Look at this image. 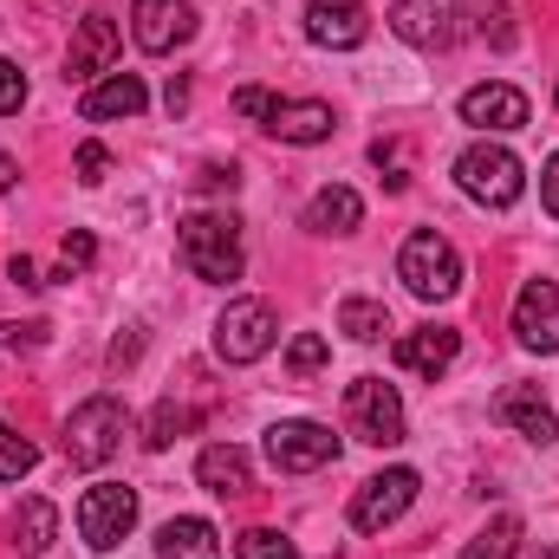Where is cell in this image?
Instances as JSON below:
<instances>
[{
    "label": "cell",
    "instance_id": "f1b7e54d",
    "mask_svg": "<svg viewBox=\"0 0 559 559\" xmlns=\"http://www.w3.org/2000/svg\"><path fill=\"white\" fill-rule=\"evenodd\" d=\"M325 358H332L325 332H299V338L286 345V371H293V378H312V371H325Z\"/></svg>",
    "mask_w": 559,
    "mask_h": 559
},
{
    "label": "cell",
    "instance_id": "ffe728a7",
    "mask_svg": "<svg viewBox=\"0 0 559 559\" xmlns=\"http://www.w3.org/2000/svg\"><path fill=\"white\" fill-rule=\"evenodd\" d=\"M195 481H202L209 495L235 501V495H248V488H254V468H248V455H241L235 442H215V449H202V455H195Z\"/></svg>",
    "mask_w": 559,
    "mask_h": 559
},
{
    "label": "cell",
    "instance_id": "30bf717a",
    "mask_svg": "<svg viewBox=\"0 0 559 559\" xmlns=\"http://www.w3.org/2000/svg\"><path fill=\"white\" fill-rule=\"evenodd\" d=\"M267 462H274L280 475H312V468H325V462H338V436L325 429V423H274L267 429Z\"/></svg>",
    "mask_w": 559,
    "mask_h": 559
},
{
    "label": "cell",
    "instance_id": "e0dca14e",
    "mask_svg": "<svg viewBox=\"0 0 559 559\" xmlns=\"http://www.w3.org/2000/svg\"><path fill=\"white\" fill-rule=\"evenodd\" d=\"M495 417L508 423V429H521L527 442H559V417H554V404L540 397V384H508L501 397H495Z\"/></svg>",
    "mask_w": 559,
    "mask_h": 559
},
{
    "label": "cell",
    "instance_id": "ba28073f",
    "mask_svg": "<svg viewBox=\"0 0 559 559\" xmlns=\"http://www.w3.org/2000/svg\"><path fill=\"white\" fill-rule=\"evenodd\" d=\"M417 468H384V475H371L358 495H352V527L358 534H384L391 521H404L411 514V501H417Z\"/></svg>",
    "mask_w": 559,
    "mask_h": 559
},
{
    "label": "cell",
    "instance_id": "2e32d148",
    "mask_svg": "<svg viewBox=\"0 0 559 559\" xmlns=\"http://www.w3.org/2000/svg\"><path fill=\"white\" fill-rule=\"evenodd\" d=\"M143 105H150V92H143L138 72H105V79L85 85L79 118H85V124H111V118H138Z\"/></svg>",
    "mask_w": 559,
    "mask_h": 559
},
{
    "label": "cell",
    "instance_id": "7402d4cb",
    "mask_svg": "<svg viewBox=\"0 0 559 559\" xmlns=\"http://www.w3.org/2000/svg\"><path fill=\"white\" fill-rule=\"evenodd\" d=\"M156 554L163 559H222V534L202 514H176V521H163Z\"/></svg>",
    "mask_w": 559,
    "mask_h": 559
},
{
    "label": "cell",
    "instance_id": "9a60e30c",
    "mask_svg": "<svg viewBox=\"0 0 559 559\" xmlns=\"http://www.w3.org/2000/svg\"><path fill=\"white\" fill-rule=\"evenodd\" d=\"M111 59H118V20L111 13H85L79 20V33H72V52H66V79H105L111 72Z\"/></svg>",
    "mask_w": 559,
    "mask_h": 559
},
{
    "label": "cell",
    "instance_id": "1f68e13d",
    "mask_svg": "<svg viewBox=\"0 0 559 559\" xmlns=\"http://www.w3.org/2000/svg\"><path fill=\"white\" fill-rule=\"evenodd\" d=\"M274 92H267V85H241V92H235V111H241V118H248V124H261V131H267V118H274Z\"/></svg>",
    "mask_w": 559,
    "mask_h": 559
},
{
    "label": "cell",
    "instance_id": "d590c367",
    "mask_svg": "<svg viewBox=\"0 0 559 559\" xmlns=\"http://www.w3.org/2000/svg\"><path fill=\"white\" fill-rule=\"evenodd\" d=\"M0 345H7V352H39V345H46V325H39V319L20 325V319H13V325H0Z\"/></svg>",
    "mask_w": 559,
    "mask_h": 559
},
{
    "label": "cell",
    "instance_id": "74e56055",
    "mask_svg": "<svg viewBox=\"0 0 559 559\" xmlns=\"http://www.w3.org/2000/svg\"><path fill=\"white\" fill-rule=\"evenodd\" d=\"M540 202H547V215L559 222V150L547 156V169H540Z\"/></svg>",
    "mask_w": 559,
    "mask_h": 559
},
{
    "label": "cell",
    "instance_id": "d4e9b609",
    "mask_svg": "<svg viewBox=\"0 0 559 559\" xmlns=\"http://www.w3.org/2000/svg\"><path fill=\"white\" fill-rule=\"evenodd\" d=\"M514 547H521V514H495V521L462 547V559H514Z\"/></svg>",
    "mask_w": 559,
    "mask_h": 559
},
{
    "label": "cell",
    "instance_id": "44dd1931",
    "mask_svg": "<svg viewBox=\"0 0 559 559\" xmlns=\"http://www.w3.org/2000/svg\"><path fill=\"white\" fill-rule=\"evenodd\" d=\"M358 222H365V202H358V189H345V182H332V189H319V195L306 202V228H312V235H358Z\"/></svg>",
    "mask_w": 559,
    "mask_h": 559
},
{
    "label": "cell",
    "instance_id": "5b68a950",
    "mask_svg": "<svg viewBox=\"0 0 559 559\" xmlns=\"http://www.w3.org/2000/svg\"><path fill=\"white\" fill-rule=\"evenodd\" d=\"M345 429H352L358 442H371V449H397V442H404V397H397V384L358 378V384L345 391Z\"/></svg>",
    "mask_w": 559,
    "mask_h": 559
},
{
    "label": "cell",
    "instance_id": "277c9868",
    "mask_svg": "<svg viewBox=\"0 0 559 559\" xmlns=\"http://www.w3.org/2000/svg\"><path fill=\"white\" fill-rule=\"evenodd\" d=\"M397 280L417 293V299H455L462 293V254H455V241L449 235H436V228H417L411 241H404V254H397Z\"/></svg>",
    "mask_w": 559,
    "mask_h": 559
},
{
    "label": "cell",
    "instance_id": "484cf974",
    "mask_svg": "<svg viewBox=\"0 0 559 559\" xmlns=\"http://www.w3.org/2000/svg\"><path fill=\"white\" fill-rule=\"evenodd\" d=\"M189 423H195V411H189V404H169V397H163V404L150 411V429H143V449H156V455H163V449H169L176 436H189Z\"/></svg>",
    "mask_w": 559,
    "mask_h": 559
},
{
    "label": "cell",
    "instance_id": "3957f363",
    "mask_svg": "<svg viewBox=\"0 0 559 559\" xmlns=\"http://www.w3.org/2000/svg\"><path fill=\"white\" fill-rule=\"evenodd\" d=\"M124 429H131V411H124L118 397H85V404L66 417L59 449H66V462H72V468H105V462L118 455Z\"/></svg>",
    "mask_w": 559,
    "mask_h": 559
},
{
    "label": "cell",
    "instance_id": "7c38bea8",
    "mask_svg": "<svg viewBox=\"0 0 559 559\" xmlns=\"http://www.w3.org/2000/svg\"><path fill=\"white\" fill-rule=\"evenodd\" d=\"M514 338L527 352H559V280H527L514 293Z\"/></svg>",
    "mask_w": 559,
    "mask_h": 559
},
{
    "label": "cell",
    "instance_id": "f35d334b",
    "mask_svg": "<svg viewBox=\"0 0 559 559\" xmlns=\"http://www.w3.org/2000/svg\"><path fill=\"white\" fill-rule=\"evenodd\" d=\"M7 280H13V286H46V280H39V267H33L26 254H13V261H7Z\"/></svg>",
    "mask_w": 559,
    "mask_h": 559
},
{
    "label": "cell",
    "instance_id": "b9f144b4",
    "mask_svg": "<svg viewBox=\"0 0 559 559\" xmlns=\"http://www.w3.org/2000/svg\"><path fill=\"white\" fill-rule=\"evenodd\" d=\"M527 559H559V547H534V554H527Z\"/></svg>",
    "mask_w": 559,
    "mask_h": 559
},
{
    "label": "cell",
    "instance_id": "4316f807",
    "mask_svg": "<svg viewBox=\"0 0 559 559\" xmlns=\"http://www.w3.org/2000/svg\"><path fill=\"white\" fill-rule=\"evenodd\" d=\"M33 462H39V449L13 429V423H0V481H20V475H33Z\"/></svg>",
    "mask_w": 559,
    "mask_h": 559
},
{
    "label": "cell",
    "instance_id": "d6a6232c",
    "mask_svg": "<svg viewBox=\"0 0 559 559\" xmlns=\"http://www.w3.org/2000/svg\"><path fill=\"white\" fill-rule=\"evenodd\" d=\"M195 189H202V195H235V189H241V169H235V163H202V169H195Z\"/></svg>",
    "mask_w": 559,
    "mask_h": 559
},
{
    "label": "cell",
    "instance_id": "8fae6325",
    "mask_svg": "<svg viewBox=\"0 0 559 559\" xmlns=\"http://www.w3.org/2000/svg\"><path fill=\"white\" fill-rule=\"evenodd\" d=\"M455 111H462V124H475V131H488V138H508V131H521V124L534 118L527 92H521V85H501V79H488V85H468Z\"/></svg>",
    "mask_w": 559,
    "mask_h": 559
},
{
    "label": "cell",
    "instance_id": "e575fe53",
    "mask_svg": "<svg viewBox=\"0 0 559 559\" xmlns=\"http://www.w3.org/2000/svg\"><path fill=\"white\" fill-rule=\"evenodd\" d=\"M481 33H488V39L508 52V46H514V13H508L501 0H495V7H481Z\"/></svg>",
    "mask_w": 559,
    "mask_h": 559
},
{
    "label": "cell",
    "instance_id": "9c48e42d",
    "mask_svg": "<svg viewBox=\"0 0 559 559\" xmlns=\"http://www.w3.org/2000/svg\"><path fill=\"white\" fill-rule=\"evenodd\" d=\"M462 7L455 0H397L391 7V33L404 39V46H417V52H449L455 39H462Z\"/></svg>",
    "mask_w": 559,
    "mask_h": 559
},
{
    "label": "cell",
    "instance_id": "5bb4252c",
    "mask_svg": "<svg viewBox=\"0 0 559 559\" xmlns=\"http://www.w3.org/2000/svg\"><path fill=\"white\" fill-rule=\"evenodd\" d=\"M189 33H195L189 0H138L131 7V39H138L143 52H176Z\"/></svg>",
    "mask_w": 559,
    "mask_h": 559
},
{
    "label": "cell",
    "instance_id": "52a82bcc",
    "mask_svg": "<svg viewBox=\"0 0 559 559\" xmlns=\"http://www.w3.org/2000/svg\"><path fill=\"white\" fill-rule=\"evenodd\" d=\"M280 338V319L267 299H228V312L215 319V352L228 358V365H254V358H267Z\"/></svg>",
    "mask_w": 559,
    "mask_h": 559
},
{
    "label": "cell",
    "instance_id": "8992f818",
    "mask_svg": "<svg viewBox=\"0 0 559 559\" xmlns=\"http://www.w3.org/2000/svg\"><path fill=\"white\" fill-rule=\"evenodd\" d=\"M131 527H138V488H124V481H92V488L79 495V540H85L92 554H111Z\"/></svg>",
    "mask_w": 559,
    "mask_h": 559
},
{
    "label": "cell",
    "instance_id": "7a4b0ae2",
    "mask_svg": "<svg viewBox=\"0 0 559 559\" xmlns=\"http://www.w3.org/2000/svg\"><path fill=\"white\" fill-rule=\"evenodd\" d=\"M455 182H462V195H468V202H481V209H514V202H521V189H527L521 156H514L508 143H495V138L468 143V150L455 156Z\"/></svg>",
    "mask_w": 559,
    "mask_h": 559
},
{
    "label": "cell",
    "instance_id": "4dcf8cb0",
    "mask_svg": "<svg viewBox=\"0 0 559 559\" xmlns=\"http://www.w3.org/2000/svg\"><path fill=\"white\" fill-rule=\"evenodd\" d=\"M72 176H79L85 189H98V182L111 176V150H105V143H79V156H72Z\"/></svg>",
    "mask_w": 559,
    "mask_h": 559
},
{
    "label": "cell",
    "instance_id": "83f0119b",
    "mask_svg": "<svg viewBox=\"0 0 559 559\" xmlns=\"http://www.w3.org/2000/svg\"><path fill=\"white\" fill-rule=\"evenodd\" d=\"M235 559H299V547L280 534V527H248L235 540Z\"/></svg>",
    "mask_w": 559,
    "mask_h": 559
},
{
    "label": "cell",
    "instance_id": "8d00e7d4",
    "mask_svg": "<svg viewBox=\"0 0 559 559\" xmlns=\"http://www.w3.org/2000/svg\"><path fill=\"white\" fill-rule=\"evenodd\" d=\"M92 261H98V241H92L85 228H72V235H66V274H79V267H92Z\"/></svg>",
    "mask_w": 559,
    "mask_h": 559
},
{
    "label": "cell",
    "instance_id": "60d3db41",
    "mask_svg": "<svg viewBox=\"0 0 559 559\" xmlns=\"http://www.w3.org/2000/svg\"><path fill=\"white\" fill-rule=\"evenodd\" d=\"M13 182H20V163H13V156H7V150H0V195H7V189H13Z\"/></svg>",
    "mask_w": 559,
    "mask_h": 559
},
{
    "label": "cell",
    "instance_id": "836d02e7",
    "mask_svg": "<svg viewBox=\"0 0 559 559\" xmlns=\"http://www.w3.org/2000/svg\"><path fill=\"white\" fill-rule=\"evenodd\" d=\"M20 105H26V72L13 59H0V118H13Z\"/></svg>",
    "mask_w": 559,
    "mask_h": 559
},
{
    "label": "cell",
    "instance_id": "f546056e",
    "mask_svg": "<svg viewBox=\"0 0 559 559\" xmlns=\"http://www.w3.org/2000/svg\"><path fill=\"white\" fill-rule=\"evenodd\" d=\"M371 163L384 169V189H411V150L391 138V143H371Z\"/></svg>",
    "mask_w": 559,
    "mask_h": 559
},
{
    "label": "cell",
    "instance_id": "d6986e66",
    "mask_svg": "<svg viewBox=\"0 0 559 559\" xmlns=\"http://www.w3.org/2000/svg\"><path fill=\"white\" fill-rule=\"evenodd\" d=\"M455 358H462V332L455 325H423V332L397 338V365L417 371V378H442Z\"/></svg>",
    "mask_w": 559,
    "mask_h": 559
},
{
    "label": "cell",
    "instance_id": "4fadbf2b",
    "mask_svg": "<svg viewBox=\"0 0 559 559\" xmlns=\"http://www.w3.org/2000/svg\"><path fill=\"white\" fill-rule=\"evenodd\" d=\"M365 33H371L365 0H306V39H312V46L352 52V46H365Z\"/></svg>",
    "mask_w": 559,
    "mask_h": 559
},
{
    "label": "cell",
    "instance_id": "603a6c76",
    "mask_svg": "<svg viewBox=\"0 0 559 559\" xmlns=\"http://www.w3.org/2000/svg\"><path fill=\"white\" fill-rule=\"evenodd\" d=\"M13 547H20V559H39L52 540H59V508L52 501H39V495H26L20 508H13Z\"/></svg>",
    "mask_w": 559,
    "mask_h": 559
},
{
    "label": "cell",
    "instance_id": "6da1fadb",
    "mask_svg": "<svg viewBox=\"0 0 559 559\" xmlns=\"http://www.w3.org/2000/svg\"><path fill=\"white\" fill-rule=\"evenodd\" d=\"M176 254L195 280L228 286V280H241V261H248L241 254V222L228 209H195V215L176 222Z\"/></svg>",
    "mask_w": 559,
    "mask_h": 559
},
{
    "label": "cell",
    "instance_id": "ac0fdd59",
    "mask_svg": "<svg viewBox=\"0 0 559 559\" xmlns=\"http://www.w3.org/2000/svg\"><path fill=\"white\" fill-rule=\"evenodd\" d=\"M332 131H338V118H332V105H319V98H280L274 118H267V138L299 143V150L325 143Z\"/></svg>",
    "mask_w": 559,
    "mask_h": 559
},
{
    "label": "cell",
    "instance_id": "cb8c5ba5",
    "mask_svg": "<svg viewBox=\"0 0 559 559\" xmlns=\"http://www.w3.org/2000/svg\"><path fill=\"white\" fill-rule=\"evenodd\" d=\"M338 332L358 338V345H378V338L391 332V312H384L378 299H345V306H338Z\"/></svg>",
    "mask_w": 559,
    "mask_h": 559
},
{
    "label": "cell",
    "instance_id": "ab89813d",
    "mask_svg": "<svg viewBox=\"0 0 559 559\" xmlns=\"http://www.w3.org/2000/svg\"><path fill=\"white\" fill-rule=\"evenodd\" d=\"M138 332H131V338H118V345H111V371H124V365H131V358H138Z\"/></svg>",
    "mask_w": 559,
    "mask_h": 559
}]
</instances>
